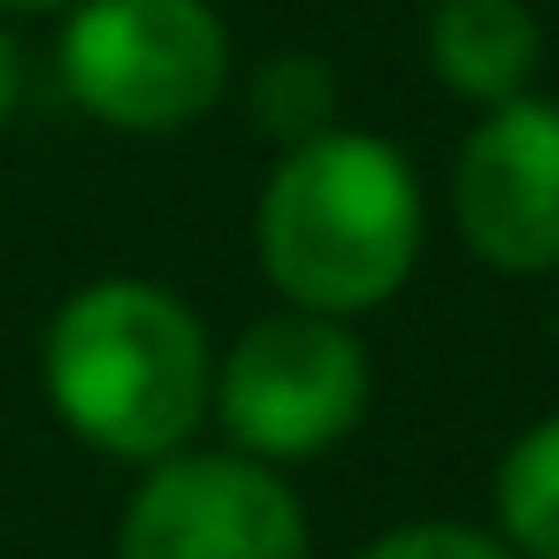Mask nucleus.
<instances>
[{
	"mask_svg": "<svg viewBox=\"0 0 559 559\" xmlns=\"http://www.w3.org/2000/svg\"><path fill=\"white\" fill-rule=\"evenodd\" d=\"M551 337H559V307H551Z\"/></svg>",
	"mask_w": 559,
	"mask_h": 559,
	"instance_id": "nucleus-13",
	"label": "nucleus"
},
{
	"mask_svg": "<svg viewBox=\"0 0 559 559\" xmlns=\"http://www.w3.org/2000/svg\"><path fill=\"white\" fill-rule=\"evenodd\" d=\"M421 177L391 139L368 131H314L276 154L261 207H253V253L261 276L284 292V307L307 314H376L406 292L421 261Z\"/></svg>",
	"mask_w": 559,
	"mask_h": 559,
	"instance_id": "nucleus-1",
	"label": "nucleus"
},
{
	"mask_svg": "<svg viewBox=\"0 0 559 559\" xmlns=\"http://www.w3.org/2000/svg\"><path fill=\"white\" fill-rule=\"evenodd\" d=\"M62 93L131 139H169L200 123L230 85V32L207 0H70Z\"/></svg>",
	"mask_w": 559,
	"mask_h": 559,
	"instance_id": "nucleus-3",
	"label": "nucleus"
},
{
	"mask_svg": "<svg viewBox=\"0 0 559 559\" xmlns=\"http://www.w3.org/2000/svg\"><path fill=\"white\" fill-rule=\"evenodd\" d=\"M39 383L78 444L154 467L200 437L215 399V345L169 284L100 276L55 307Z\"/></svg>",
	"mask_w": 559,
	"mask_h": 559,
	"instance_id": "nucleus-2",
	"label": "nucleus"
},
{
	"mask_svg": "<svg viewBox=\"0 0 559 559\" xmlns=\"http://www.w3.org/2000/svg\"><path fill=\"white\" fill-rule=\"evenodd\" d=\"M490 513H498V536L521 559H559V414L528 421L498 452V467H490Z\"/></svg>",
	"mask_w": 559,
	"mask_h": 559,
	"instance_id": "nucleus-8",
	"label": "nucleus"
},
{
	"mask_svg": "<svg viewBox=\"0 0 559 559\" xmlns=\"http://www.w3.org/2000/svg\"><path fill=\"white\" fill-rule=\"evenodd\" d=\"M116 559H314V536L284 467L246 452H169L139 475Z\"/></svg>",
	"mask_w": 559,
	"mask_h": 559,
	"instance_id": "nucleus-5",
	"label": "nucleus"
},
{
	"mask_svg": "<svg viewBox=\"0 0 559 559\" xmlns=\"http://www.w3.org/2000/svg\"><path fill=\"white\" fill-rule=\"evenodd\" d=\"M429 70L452 100L498 108L536 85L544 70V16L528 0H437L429 9Z\"/></svg>",
	"mask_w": 559,
	"mask_h": 559,
	"instance_id": "nucleus-7",
	"label": "nucleus"
},
{
	"mask_svg": "<svg viewBox=\"0 0 559 559\" xmlns=\"http://www.w3.org/2000/svg\"><path fill=\"white\" fill-rule=\"evenodd\" d=\"M353 559H521L498 528H467V521H406L383 528L376 544H360Z\"/></svg>",
	"mask_w": 559,
	"mask_h": 559,
	"instance_id": "nucleus-10",
	"label": "nucleus"
},
{
	"mask_svg": "<svg viewBox=\"0 0 559 559\" xmlns=\"http://www.w3.org/2000/svg\"><path fill=\"white\" fill-rule=\"evenodd\" d=\"M16 93H24V70H16V39H9V24H0V123L16 116Z\"/></svg>",
	"mask_w": 559,
	"mask_h": 559,
	"instance_id": "nucleus-11",
	"label": "nucleus"
},
{
	"mask_svg": "<svg viewBox=\"0 0 559 559\" xmlns=\"http://www.w3.org/2000/svg\"><path fill=\"white\" fill-rule=\"evenodd\" d=\"M0 559H9V551H0Z\"/></svg>",
	"mask_w": 559,
	"mask_h": 559,
	"instance_id": "nucleus-14",
	"label": "nucleus"
},
{
	"mask_svg": "<svg viewBox=\"0 0 559 559\" xmlns=\"http://www.w3.org/2000/svg\"><path fill=\"white\" fill-rule=\"evenodd\" d=\"M460 246L498 276H559V100L513 93L483 108L452 162Z\"/></svg>",
	"mask_w": 559,
	"mask_h": 559,
	"instance_id": "nucleus-6",
	"label": "nucleus"
},
{
	"mask_svg": "<svg viewBox=\"0 0 559 559\" xmlns=\"http://www.w3.org/2000/svg\"><path fill=\"white\" fill-rule=\"evenodd\" d=\"M253 123L276 146H299L337 123V78L322 55H269L253 70Z\"/></svg>",
	"mask_w": 559,
	"mask_h": 559,
	"instance_id": "nucleus-9",
	"label": "nucleus"
},
{
	"mask_svg": "<svg viewBox=\"0 0 559 559\" xmlns=\"http://www.w3.org/2000/svg\"><path fill=\"white\" fill-rule=\"evenodd\" d=\"M55 9H70V0H0V16H55Z\"/></svg>",
	"mask_w": 559,
	"mask_h": 559,
	"instance_id": "nucleus-12",
	"label": "nucleus"
},
{
	"mask_svg": "<svg viewBox=\"0 0 559 559\" xmlns=\"http://www.w3.org/2000/svg\"><path fill=\"white\" fill-rule=\"evenodd\" d=\"M368 391H376V368H368V345L353 337V322L276 307L253 330H238V345L215 360L207 414L230 429V452L299 467V460L337 452L360 429Z\"/></svg>",
	"mask_w": 559,
	"mask_h": 559,
	"instance_id": "nucleus-4",
	"label": "nucleus"
}]
</instances>
